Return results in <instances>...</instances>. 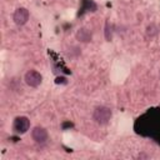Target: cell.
<instances>
[{"mask_svg": "<svg viewBox=\"0 0 160 160\" xmlns=\"http://www.w3.org/2000/svg\"><path fill=\"white\" fill-rule=\"evenodd\" d=\"M29 16H30V14H29V10L26 8H18L14 12L12 19H14V22L16 25H24L29 20Z\"/></svg>", "mask_w": 160, "mask_h": 160, "instance_id": "obj_5", "label": "cell"}, {"mask_svg": "<svg viewBox=\"0 0 160 160\" xmlns=\"http://www.w3.org/2000/svg\"><path fill=\"white\" fill-rule=\"evenodd\" d=\"M105 38H106L108 41H110L111 38H112V35H111V26L109 24H106V28H105Z\"/></svg>", "mask_w": 160, "mask_h": 160, "instance_id": "obj_8", "label": "cell"}, {"mask_svg": "<svg viewBox=\"0 0 160 160\" xmlns=\"http://www.w3.org/2000/svg\"><path fill=\"white\" fill-rule=\"evenodd\" d=\"M75 36H76V40H79L80 42H89V41H91V39H92L91 31H90L89 29H86V28H80V29L76 31Z\"/></svg>", "mask_w": 160, "mask_h": 160, "instance_id": "obj_6", "label": "cell"}, {"mask_svg": "<svg viewBox=\"0 0 160 160\" xmlns=\"http://www.w3.org/2000/svg\"><path fill=\"white\" fill-rule=\"evenodd\" d=\"M24 80H25V82H26L29 86H31V88H38V86L41 84V81H42V76H41V74H40L38 70L31 69V70H29V71L25 74Z\"/></svg>", "mask_w": 160, "mask_h": 160, "instance_id": "obj_3", "label": "cell"}, {"mask_svg": "<svg viewBox=\"0 0 160 160\" xmlns=\"http://www.w3.org/2000/svg\"><path fill=\"white\" fill-rule=\"evenodd\" d=\"M31 138H32V140L35 142L44 144V142H46L49 135H48V131H46L45 128H42V126H35L31 130Z\"/></svg>", "mask_w": 160, "mask_h": 160, "instance_id": "obj_4", "label": "cell"}, {"mask_svg": "<svg viewBox=\"0 0 160 160\" xmlns=\"http://www.w3.org/2000/svg\"><path fill=\"white\" fill-rule=\"evenodd\" d=\"M30 129V120L26 116H18L14 119L12 130L16 134H25Z\"/></svg>", "mask_w": 160, "mask_h": 160, "instance_id": "obj_2", "label": "cell"}, {"mask_svg": "<svg viewBox=\"0 0 160 160\" xmlns=\"http://www.w3.org/2000/svg\"><path fill=\"white\" fill-rule=\"evenodd\" d=\"M158 32H159V30H158V26L156 25H154V24L148 25V28H146V36L148 38L152 39V38H155L158 35Z\"/></svg>", "mask_w": 160, "mask_h": 160, "instance_id": "obj_7", "label": "cell"}, {"mask_svg": "<svg viewBox=\"0 0 160 160\" xmlns=\"http://www.w3.org/2000/svg\"><path fill=\"white\" fill-rule=\"evenodd\" d=\"M111 116H112V111L110 108L108 106H96L94 109V112H92V119L96 124L99 125H105L108 124L110 120H111Z\"/></svg>", "mask_w": 160, "mask_h": 160, "instance_id": "obj_1", "label": "cell"}]
</instances>
